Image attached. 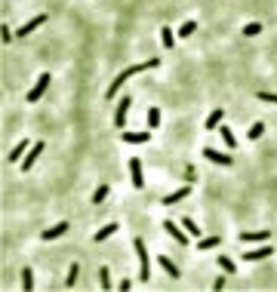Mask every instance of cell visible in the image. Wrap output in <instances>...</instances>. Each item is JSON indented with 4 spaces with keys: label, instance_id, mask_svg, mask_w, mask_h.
Returning a JSON list of instances; mask_svg holds the SVG:
<instances>
[{
    "label": "cell",
    "instance_id": "1",
    "mask_svg": "<svg viewBox=\"0 0 277 292\" xmlns=\"http://www.w3.org/2000/svg\"><path fill=\"white\" fill-rule=\"evenodd\" d=\"M151 68H157V58H148V62H142V65H133V68H126V71H120L117 77L111 80V86H108V96L114 99L120 92V86L126 83V80H130L133 74H142V71H151Z\"/></svg>",
    "mask_w": 277,
    "mask_h": 292
},
{
    "label": "cell",
    "instance_id": "2",
    "mask_svg": "<svg viewBox=\"0 0 277 292\" xmlns=\"http://www.w3.org/2000/svg\"><path fill=\"white\" fill-rule=\"evenodd\" d=\"M133 249H136V255H138V280H145L151 277V262H148V249H145V240L142 237H136L133 240Z\"/></svg>",
    "mask_w": 277,
    "mask_h": 292
},
{
    "label": "cell",
    "instance_id": "3",
    "mask_svg": "<svg viewBox=\"0 0 277 292\" xmlns=\"http://www.w3.org/2000/svg\"><path fill=\"white\" fill-rule=\"evenodd\" d=\"M43 151H46V145H43V142H34V145L28 148V154H25V157H22V169H25V172H28V169L34 166V163H37V157L43 154Z\"/></svg>",
    "mask_w": 277,
    "mask_h": 292
},
{
    "label": "cell",
    "instance_id": "4",
    "mask_svg": "<svg viewBox=\"0 0 277 292\" xmlns=\"http://www.w3.org/2000/svg\"><path fill=\"white\" fill-rule=\"evenodd\" d=\"M46 86H50V74H40V77H37V83H34V86L28 89L25 102H40V96L46 92Z\"/></svg>",
    "mask_w": 277,
    "mask_h": 292
},
{
    "label": "cell",
    "instance_id": "5",
    "mask_svg": "<svg viewBox=\"0 0 277 292\" xmlns=\"http://www.w3.org/2000/svg\"><path fill=\"white\" fill-rule=\"evenodd\" d=\"M130 105H133V99H120V105H117V114H114V126H117V130H123L126 126V117H130Z\"/></svg>",
    "mask_w": 277,
    "mask_h": 292
},
{
    "label": "cell",
    "instance_id": "6",
    "mask_svg": "<svg viewBox=\"0 0 277 292\" xmlns=\"http://www.w3.org/2000/svg\"><path fill=\"white\" fill-rule=\"evenodd\" d=\"M271 234L268 231H240V243H268Z\"/></svg>",
    "mask_w": 277,
    "mask_h": 292
},
{
    "label": "cell",
    "instance_id": "7",
    "mask_svg": "<svg viewBox=\"0 0 277 292\" xmlns=\"http://www.w3.org/2000/svg\"><path fill=\"white\" fill-rule=\"evenodd\" d=\"M164 231H166V234H169V237L176 240V243H182V246L188 243V231H182V228L176 225V221H164Z\"/></svg>",
    "mask_w": 277,
    "mask_h": 292
},
{
    "label": "cell",
    "instance_id": "8",
    "mask_svg": "<svg viewBox=\"0 0 277 292\" xmlns=\"http://www.w3.org/2000/svg\"><path fill=\"white\" fill-rule=\"evenodd\" d=\"M130 175H133V185L136 188H145V175H142V160L130 157Z\"/></svg>",
    "mask_w": 277,
    "mask_h": 292
},
{
    "label": "cell",
    "instance_id": "9",
    "mask_svg": "<svg viewBox=\"0 0 277 292\" xmlns=\"http://www.w3.org/2000/svg\"><path fill=\"white\" fill-rule=\"evenodd\" d=\"M271 252H274V249L265 243V246H259V249H247V252H244V262H262V259H268Z\"/></svg>",
    "mask_w": 277,
    "mask_h": 292
},
{
    "label": "cell",
    "instance_id": "10",
    "mask_svg": "<svg viewBox=\"0 0 277 292\" xmlns=\"http://www.w3.org/2000/svg\"><path fill=\"white\" fill-rule=\"evenodd\" d=\"M191 194V188H188V185H182V188H176V191H172V194H166L164 197V200H160V203H164V206H172V203H182L185 200V197H188Z\"/></svg>",
    "mask_w": 277,
    "mask_h": 292
},
{
    "label": "cell",
    "instance_id": "11",
    "mask_svg": "<svg viewBox=\"0 0 277 292\" xmlns=\"http://www.w3.org/2000/svg\"><path fill=\"white\" fill-rule=\"evenodd\" d=\"M68 228H71V225H68V221H59V225H53V228H46V231L40 234V237H43L46 243H50V240H59V237H62V234L68 231Z\"/></svg>",
    "mask_w": 277,
    "mask_h": 292
},
{
    "label": "cell",
    "instance_id": "12",
    "mask_svg": "<svg viewBox=\"0 0 277 292\" xmlns=\"http://www.w3.org/2000/svg\"><path fill=\"white\" fill-rule=\"evenodd\" d=\"M203 157L213 160V163H219V166H231V154H219L216 148H203Z\"/></svg>",
    "mask_w": 277,
    "mask_h": 292
},
{
    "label": "cell",
    "instance_id": "13",
    "mask_svg": "<svg viewBox=\"0 0 277 292\" xmlns=\"http://www.w3.org/2000/svg\"><path fill=\"white\" fill-rule=\"evenodd\" d=\"M43 22H46V13H40V16H34V19H28V22H25V25H22V28H19L16 34H19V37H25V34H31L34 28H40V25H43Z\"/></svg>",
    "mask_w": 277,
    "mask_h": 292
},
{
    "label": "cell",
    "instance_id": "14",
    "mask_svg": "<svg viewBox=\"0 0 277 292\" xmlns=\"http://www.w3.org/2000/svg\"><path fill=\"white\" fill-rule=\"evenodd\" d=\"M120 138H123L126 145H148V138H151V135H148V133H123Z\"/></svg>",
    "mask_w": 277,
    "mask_h": 292
},
{
    "label": "cell",
    "instance_id": "15",
    "mask_svg": "<svg viewBox=\"0 0 277 292\" xmlns=\"http://www.w3.org/2000/svg\"><path fill=\"white\" fill-rule=\"evenodd\" d=\"M222 117H225V111H222V108L210 111V117H206V123H203V130H219V123H222Z\"/></svg>",
    "mask_w": 277,
    "mask_h": 292
},
{
    "label": "cell",
    "instance_id": "16",
    "mask_svg": "<svg viewBox=\"0 0 277 292\" xmlns=\"http://www.w3.org/2000/svg\"><path fill=\"white\" fill-rule=\"evenodd\" d=\"M219 135H222V142H225V148H231V151H234V148H237V138H234V133H231V130H228V126H222V123H219Z\"/></svg>",
    "mask_w": 277,
    "mask_h": 292
},
{
    "label": "cell",
    "instance_id": "17",
    "mask_svg": "<svg viewBox=\"0 0 277 292\" xmlns=\"http://www.w3.org/2000/svg\"><path fill=\"white\" fill-rule=\"evenodd\" d=\"M117 231H120V225H114V221H111V225H105V228H99V231H96V243L108 240L111 234H117Z\"/></svg>",
    "mask_w": 277,
    "mask_h": 292
},
{
    "label": "cell",
    "instance_id": "18",
    "mask_svg": "<svg viewBox=\"0 0 277 292\" xmlns=\"http://www.w3.org/2000/svg\"><path fill=\"white\" fill-rule=\"evenodd\" d=\"M28 148H31V142H28V138H22V142L9 151V160H22V154H28Z\"/></svg>",
    "mask_w": 277,
    "mask_h": 292
},
{
    "label": "cell",
    "instance_id": "19",
    "mask_svg": "<svg viewBox=\"0 0 277 292\" xmlns=\"http://www.w3.org/2000/svg\"><path fill=\"white\" fill-rule=\"evenodd\" d=\"M160 40H164L166 50H172V46H176V34H172V28H160Z\"/></svg>",
    "mask_w": 277,
    "mask_h": 292
},
{
    "label": "cell",
    "instance_id": "20",
    "mask_svg": "<svg viewBox=\"0 0 277 292\" xmlns=\"http://www.w3.org/2000/svg\"><path fill=\"white\" fill-rule=\"evenodd\" d=\"M157 265H160V267H164V271H166L169 277H179V267H176V265H172V262L166 259V255H160V259H157Z\"/></svg>",
    "mask_w": 277,
    "mask_h": 292
},
{
    "label": "cell",
    "instance_id": "21",
    "mask_svg": "<svg viewBox=\"0 0 277 292\" xmlns=\"http://www.w3.org/2000/svg\"><path fill=\"white\" fill-rule=\"evenodd\" d=\"M219 243H222V237H219V234H216V237H203V240H197V249H216Z\"/></svg>",
    "mask_w": 277,
    "mask_h": 292
},
{
    "label": "cell",
    "instance_id": "22",
    "mask_svg": "<svg viewBox=\"0 0 277 292\" xmlns=\"http://www.w3.org/2000/svg\"><path fill=\"white\" fill-rule=\"evenodd\" d=\"M22 289H25V292L34 289V271H31V267H25V271H22Z\"/></svg>",
    "mask_w": 277,
    "mask_h": 292
},
{
    "label": "cell",
    "instance_id": "23",
    "mask_svg": "<svg viewBox=\"0 0 277 292\" xmlns=\"http://www.w3.org/2000/svg\"><path fill=\"white\" fill-rule=\"evenodd\" d=\"M99 286L105 292L111 289V271H108V267H99Z\"/></svg>",
    "mask_w": 277,
    "mask_h": 292
},
{
    "label": "cell",
    "instance_id": "24",
    "mask_svg": "<svg viewBox=\"0 0 277 292\" xmlns=\"http://www.w3.org/2000/svg\"><path fill=\"white\" fill-rule=\"evenodd\" d=\"M194 31H197V22H194V19H188V22H185V25L179 28V37H191Z\"/></svg>",
    "mask_w": 277,
    "mask_h": 292
},
{
    "label": "cell",
    "instance_id": "25",
    "mask_svg": "<svg viewBox=\"0 0 277 292\" xmlns=\"http://www.w3.org/2000/svg\"><path fill=\"white\" fill-rule=\"evenodd\" d=\"M179 225H182L185 231H188V234H191V237H197V234H200V228H197V225H194V218H182V221H179Z\"/></svg>",
    "mask_w": 277,
    "mask_h": 292
},
{
    "label": "cell",
    "instance_id": "26",
    "mask_svg": "<svg viewBox=\"0 0 277 292\" xmlns=\"http://www.w3.org/2000/svg\"><path fill=\"white\" fill-rule=\"evenodd\" d=\"M105 197H108V185H99V188L92 191V203H102Z\"/></svg>",
    "mask_w": 277,
    "mask_h": 292
},
{
    "label": "cell",
    "instance_id": "27",
    "mask_svg": "<svg viewBox=\"0 0 277 292\" xmlns=\"http://www.w3.org/2000/svg\"><path fill=\"white\" fill-rule=\"evenodd\" d=\"M219 267H222L225 274H234V262H231L228 255H219Z\"/></svg>",
    "mask_w": 277,
    "mask_h": 292
},
{
    "label": "cell",
    "instance_id": "28",
    "mask_svg": "<svg viewBox=\"0 0 277 292\" xmlns=\"http://www.w3.org/2000/svg\"><path fill=\"white\" fill-rule=\"evenodd\" d=\"M74 283H77V265H71V267H68V277H65V286H68V289H71Z\"/></svg>",
    "mask_w": 277,
    "mask_h": 292
},
{
    "label": "cell",
    "instance_id": "29",
    "mask_svg": "<svg viewBox=\"0 0 277 292\" xmlns=\"http://www.w3.org/2000/svg\"><path fill=\"white\" fill-rule=\"evenodd\" d=\"M148 126H151V130H154V126H160V111H157V108L148 111Z\"/></svg>",
    "mask_w": 277,
    "mask_h": 292
},
{
    "label": "cell",
    "instance_id": "30",
    "mask_svg": "<svg viewBox=\"0 0 277 292\" xmlns=\"http://www.w3.org/2000/svg\"><path fill=\"white\" fill-rule=\"evenodd\" d=\"M259 31H262V25H259V22H249V25L244 28V34H247V37H256Z\"/></svg>",
    "mask_w": 277,
    "mask_h": 292
},
{
    "label": "cell",
    "instance_id": "31",
    "mask_svg": "<svg viewBox=\"0 0 277 292\" xmlns=\"http://www.w3.org/2000/svg\"><path fill=\"white\" fill-rule=\"evenodd\" d=\"M262 133H265V123H252L249 126V138H262Z\"/></svg>",
    "mask_w": 277,
    "mask_h": 292
},
{
    "label": "cell",
    "instance_id": "32",
    "mask_svg": "<svg viewBox=\"0 0 277 292\" xmlns=\"http://www.w3.org/2000/svg\"><path fill=\"white\" fill-rule=\"evenodd\" d=\"M259 102H274L277 105V96H274V92H259Z\"/></svg>",
    "mask_w": 277,
    "mask_h": 292
},
{
    "label": "cell",
    "instance_id": "33",
    "mask_svg": "<svg viewBox=\"0 0 277 292\" xmlns=\"http://www.w3.org/2000/svg\"><path fill=\"white\" fill-rule=\"evenodd\" d=\"M0 37H3V43H9V40H13V31H9V28L3 25V31H0Z\"/></svg>",
    "mask_w": 277,
    "mask_h": 292
},
{
    "label": "cell",
    "instance_id": "34",
    "mask_svg": "<svg viewBox=\"0 0 277 292\" xmlns=\"http://www.w3.org/2000/svg\"><path fill=\"white\" fill-rule=\"evenodd\" d=\"M213 289H216V292H222V289H225V277H216V283H213Z\"/></svg>",
    "mask_w": 277,
    "mask_h": 292
},
{
    "label": "cell",
    "instance_id": "35",
    "mask_svg": "<svg viewBox=\"0 0 277 292\" xmlns=\"http://www.w3.org/2000/svg\"><path fill=\"white\" fill-rule=\"evenodd\" d=\"M133 289V280H120V292H130Z\"/></svg>",
    "mask_w": 277,
    "mask_h": 292
}]
</instances>
